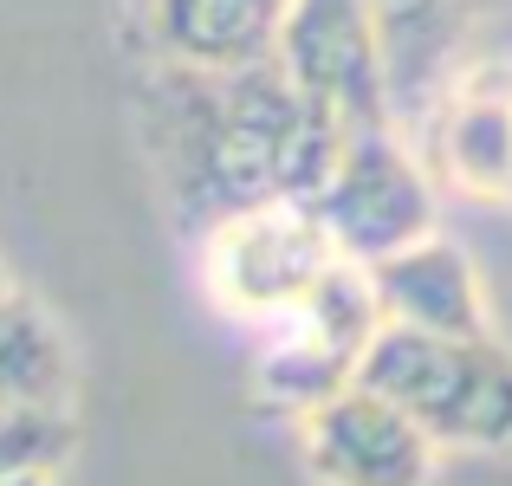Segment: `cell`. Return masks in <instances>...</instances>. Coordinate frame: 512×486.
<instances>
[{
	"mask_svg": "<svg viewBox=\"0 0 512 486\" xmlns=\"http://www.w3.org/2000/svg\"><path fill=\"white\" fill-rule=\"evenodd\" d=\"M273 65L292 85V98L338 143L363 137V130H396L389 65L363 0H292Z\"/></svg>",
	"mask_w": 512,
	"mask_h": 486,
	"instance_id": "cell-6",
	"label": "cell"
},
{
	"mask_svg": "<svg viewBox=\"0 0 512 486\" xmlns=\"http://www.w3.org/2000/svg\"><path fill=\"white\" fill-rule=\"evenodd\" d=\"M338 266L344 260L312 201H266L201 234V279H208L214 305L253 331H273L279 318H292Z\"/></svg>",
	"mask_w": 512,
	"mask_h": 486,
	"instance_id": "cell-3",
	"label": "cell"
},
{
	"mask_svg": "<svg viewBox=\"0 0 512 486\" xmlns=\"http://www.w3.org/2000/svg\"><path fill=\"white\" fill-rule=\"evenodd\" d=\"M292 0H130L124 33L137 65L182 72H253L273 65Z\"/></svg>",
	"mask_w": 512,
	"mask_h": 486,
	"instance_id": "cell-9",
	"label": "cell"
},
{
	"mask_svg": "<svg viewBox=\"0 0 512 486\" xmlns=\"http://www.w3.org/2000/svg\"><path fill=\"white\" fill-rule=\"evenodd\" d=\"M441 201L512 208V59H467L409 130Z\"/></svg>",
	"mask_w": 512,
	"mask_h": 486,
	"instance_id": "cell-7",
	"label": "cell"
},
{
	"mask_svg": "<svg viewBox=\"0 0 512 486\" xmlns=\"http://www.w3.org/2000/svg\"><path fill=\"white\" fill-rule=\"evenodd\" d=\"M292 435H299V467L318 486H435L441 454L428 448V435L363 383L292 422Z\"/></svg>",
	"mask_w": 512,
	"mask_h": 486,
	"instance_id": "cell-8",
	"label": "cell"
},
{
	"mask_svg": "<svg viewBox=\"0 0 512 486\" xmlns=\"http://www.w3.org/2000/svg\"><path fill=\"white\" fill-rule=\"evenodd\" d=\"M357 383L409 415L435 454H506L512 448V344L487 337H422L383 324Z\"/></svg>",
	"mask_w": 512,
	"mask_h": 486,
	"instance_id": "cell-2",
	"label": "cell"
},
{
	"mask_svg": "<svg viewBox=\"0 0 512 486\" xmlns=\"http://www.w3.org/2000/svg\"><path fill=\"white\" fill-rule=\"evenodd\" d=\"M72 337L39 299L0 279V415H72Z\"/></svg>",
	"mask_w": 512,
	"mask_h": 486,
	"instance_id": "cell-12",
	"label": "cell"
},
{
	"mask_svg": "<svg viewBox=\"0 0 512 486\" xmlns=\"http://www.w3.org/2000/svg\"><path fill=\"white\" fill-rule=\"evenodd\" d=\"M370 299H376V318L396 324V331H422V337H487L493 331L480 266L448 234H428L409 253L370 266Z\"/></svg>",
	"mask_w": 512,
	"mask_h": 486,
	"instance_id": "cell-10",
	"label": "cell"
},
{
	"mask_svg": "<svg viewBox=\"0 0 512 486\" xmlns=\"http://www.w3.org/2000/svg\"><path fill=\"white\" fill-rule=\"evenodd\" d=\"M376 331V299L363 266H338L292 318H279L273 331H260L253 350V402L279 422H305L312 409H325L331 396L357 389V370L370 357Z\"/></svg>",
	"mask_w": 512,
	"mask_h": 486,
	"instance_id": "cell-5",
	"label": "cell"
},
{
	"mask_svg": "<svg viewBox=\"0 0 512 486\" xmlns=\"http://www.w3.org/2000/svg\"><path fill=\"white\" fill-rule=\"evenodd\" d=\"M376 26V46L389 65V104H396V130L409 137L415 117L435 104V91L461 72V0H363Z\"/></svg>",
	"mask_w": 512,
	"mask_h": 486,
	"instance_id": "cell-11",
	"label": "cell"
},
{
	"mask_svg": "<svg viewBox=\"0 0 512 486\" xmlns=\"http://www.w3.org/2000/svg\"><path fill=\"white\" fill-rule=\"evenodd\" d=\"M0 486H59V467H13Z\"/></svg>",
	"mask_w": 512,
	"mask_h": 486,
	"instance_id": "cell-14",
	"label": "cell"
},
{
	"mask_svg": "<svg viewBox=\"0 0 512 486\" xmlns=\"http://www.w3.org/2000/svg\"><path fill=\"white\" fill-rule=\"evenodd\" d=\"M78 441L72 415H0V480L13 467H65Z\"/></svg>",
	"mask_w": 512,
	"mask_h": 486,
	"instance_id": "cell-13",
	"label": "cell"
},
{
	"mask_svg": "<svg viewBox=\"0 0 512 486\" xmlns=\"http://www.w3.org/2000/svg\"><path fill=\"white\" fill-rule=\"evenodd\" d=\"M312 214L325 221L338 260L363 266V273L409 253L415 240L441 234V195L402 130L344 137V150L331 156L325 182L312 195Z\"/></svg>",
	"mask_w": 512,
	"mask_h": 486,
	"instance_id": "cell-4",
	"label": "cell"
},
{
	"mask_svg": "<svg viewBox=\"0 0 512 486\" xmlns=\"http://www.w3.org/2000/svg\"><path fill=\"white\" fill-rule=\"evenodd\" d=\"M137 137L156 195L195 240L266 201H312L331 156L344 150L292 98L279 65L253 72L137 65Z\"/></svg>",
	"mask_w": 512,
	"mask_h": 486,
	"instance_id": "cell-1",
	"label": "cell"
}]
</instances>
